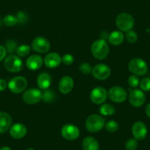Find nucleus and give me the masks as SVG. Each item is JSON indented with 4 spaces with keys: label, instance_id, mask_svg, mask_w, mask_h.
I'll use <instances>...</instances> for the list:
<instances>
[{
    "label": "nucleus",
    "instance_id": "obj_28",
    "mask_svg": "<svg viewBox=\"0 0 150 150\" xmlns=\"http://www.w3.org/2000/svg\"><path fill=\"white\" fill-rule=\"evenodd\" d=\"M119 124L116 121L110 120L108 122H107L105 125V128L107 130L110 132H115L119 129Z\"/></svg>",
    "mask_w": 150,
    "mask_h": 150
},
{
    "label": "nucleus",
    "instance_id": "obj_33",
    "mask_svg": "<svg viewBox=\"0 0 150 150\" xmlns=\"http://www.w3.org/2000/svg\"><path fill=\"white\" fill-rule=\"evenodd\" d=\"M80 71L84 74H88L91 72H92V68L88 63H83L80 66Z\"/></svg>",
    "mask_w": 150,
    "mask_h": 150
},
{
    "label": "nucleus",
    "instance_id": "obj_13",
    "mask_svg": "<svg viewBox=\"0 0 150 150\" xmlns=\"http://www.w3.org/2000/svg\"><path fill=\"white\" fill-rule=\"evenodd\" d=\"M32 49L37 52L46 53L50 50V43L46 38L37 37L32 43Z\"/></svg>",
    "mask_w": 150,
    "mask_h": 150
},
{
    "label": "nucleus",
    "instance_id": "obj_3",
    "mask_svg": "<svg viewBox=\"0 0 150 150\" xmlns=\"http://www.w3.org/2000/svg\"><path fill=\"white\" fill-rule=\"evenodd\" d=\"M105 127V119L96 114L91 115L86 122V127L89 132H97L102 130Z\"/></svg>",
    "mask_w": 150,
    "mask_h": 150
},
{
    "label": "nucleus",
    "instance_id": "obj_23",
    "mask_svg": "<svg viewBox=\"0 0 150 150\" xmlns=\"http://www.w3.org/2000/svg\"><path fill=\"white\" fill-rule=\"evenodd\" d=\"M115 112H116L115 108L110 104L102 105L99 108V112L102 116H111L114 114Z\"/></svg>",
    "mask_w": 150,
    "mask_h": 150
},
{
    "label": "nucleus",
    "instance_id": "obj_18",
    "mask_svg": "<svg viewBox=\"0 0 150 150\" xmlns=\"http://www.w3.org/2000/svg\"><path fill=\"white\" fill-rule=\"evenodd\" d=\"M12 125V118L8 112H0V134L7 132Z\"/></svg>",
    "mask_w": 150,
    "mask_h": 150
},
{
    "label": "nucleus",
    "instance_id": "obj_22",
    "mask_svg": "<svg viewBox=\"0 0 150 150\" xmlns=\"http://www.w3.org/2000/svg\"><path fill=\"white\" fill-rule=\"evenodd\" d=\"M83 150H99V144L93 137H86L83 141Z\"/></svg>",
    "mask_w": 150,
    "mask_h": 150
},
{
    "label": "nucleus",
    "instance_id": "obj_26",
    "mask_svg": "<svg viewBox=\"0 0 150 150\" xmlns=\"http://www.w3.org/2000/svg\"><path fill=\"white\" fill-rule=\"evenodd\" d=\"M5 50H6L7 53L9 54H13L14 52H16V50L18 47H17V43L13 40H8L5 43Z\"/></svg>",
    "mask_w": 150,
    "mask_h": 150
},
{
    "label": "nucleus",
    "instance_id": "obj_8",
    "mask_svg": "<svg viewBox=\"0 0 150 150\" xmlns=\"http://www.w3.org/2000/svg\"><path fill=\"white\" fill-rule=\"evenodd\" d=\"M108 96L112 102L121 103L125 102L127 98V93L120 86H113L109 90Z\"/></svg>",
    "mask_w": 150,
    "mask_h": 150
},
{
    "label": "nucleus",
    "instance_id": "obj_14",
    "mask_svg": "<svg viewBox=\"0 0 150 150\" xmlns=\"http://www.w3.org/2000/svg\"><path fill=\"white\" fill-rule=\"evenodd\" d=\"M147 127L142 122H136L132 127V134L137 141H142L147 135Z\"/></svg>",
    "mask_w": 150,
    "mask_h": 150
},
{
    "label": "nucleus",
    "instance_id": "obj_31",
    "mask_svg": "<svg viewBox=\"0 0 150 150\" xmlns=\"http://www.w3.org/2000/svg\"><path fill=\"white\" fill-rule=\"evenodd\" d=\"M128 84L130 87L133 88L138 87L140 85V80L138 76L135 74L131 75L130 77H129V78H128Z\"/></svg>",
    "mask_w": 150,
    "mask_h": 150
},
{
    "label": "nucleus",
    "instance_id": "obj_34",
    "mask_svg": "<svg viewBox=\"0 0 150 150\" xmlns=\"http://www.w3.org/2000/svg\"><path fill=\"white\" fill-rule=\"evenodd\" d=\"M74 58L70 54H66L62 57V61L63 62L65 65H67V66L71 65L74 63Z\"/></svg>",
    "mask_w": 150,
    "mask_h": 150
},
{
    "label": "nucleus",
    "instance_id": "obj_40",
    "mask_svg": "<svg viewBox=\"0 0 150 150\" xmlns=\"http://www.w3.org/2000/svg\"><path fill=\"white\" fill-rule=\"evenodd\" d=\"M2 24H3V22H2V19L1 18V17H0V28H1V27H2Z\"/></svg>",
    "mask_w": 150,
    "mask_h": 150
},
{
    "label": "nucleus",
    "instance_id": "obj_41",
    "mask_svg": "<svg viewBox=\"0 0 150 150\" xmlns=\"http://www.w3.org/2000/svg\"><path fill=\"white\" fill-rule=\"evenodd\" d=\"M27 150H35L34 149H32V148H29V149H27Z\"/></svg>",
    "mask_w": 150,
    "mask_h": 150
},
{
    "label": "nucleus",
    "instance_id": "obj_10",
    "mask_svg": "<svg viewBox=\"0 0 150 150\" xmlns=\"http://www.w3.org/2000/svg\"><path fill=\"white\" fill-rule=\"evenodd\" d=\"M129 101L131 105L133 107H141L145 103L146 95L142 90L133 89L129 94Z\"/></svg>",
    "mask_w": 150,
    "mask_h": 150
},
{
    "label": "nucleus",
    "instance_id": "obj_17",
    "mask_svg": "<svg viewBox=\"0 0 150 150\" xmlns=\"http://www.w3.org/2000/svg\"><path fill=\"white\" fill-rule=\"evenodd\" d=\"M74 80L70 76H64L61 78L59 83V91L63 94H68L72 91L74 88Z\"/></svg>",
    "mask_w": 150,
    "mask_h": 150
},
{
    "label": "nucleus",
    "instance_id": "obj_36",
    "mask_svg": "<svg viewBox=\"0 0 150 150\" xmlns=\"http://www.w3.org/2000/svg\"><path fill=\"white\" fill-rule=\"evenodd\" d=\"M7 54V51L5 50V47L0 45V62L2 61L5 58Z\"/></svg>",
    "mask_w": 150,
    "mask_h": 150
},
{
    "label": "nucleus",
    "instance_id": "obj_20",
    "mask_svg": "<svg viewBox=\"0 0 150 150\" xmlns=\"http://www.w3.org/2000/svg\"><path fill=\"white\" fill-rule=\"evenodd\" d=\"M37 83L41 89L47 90L50 88L52 83V78L50 74L47 72H42L38 75L37 79Z\"/></svg>",
    "mask_w": 150,
    "mask_h": 150
},
{
    "label": "nucleus",
    "instance_id": "obj_38",
    "mask_svg": "<svg viewBox=\"0 0 150 150\" xmlns=\"http://www.w3.org/2000/svg\"><path fill=\"white\" fill-rule=\"evenodd\" d=\"M145 111H146V114L147 116L150 119V103H149L148 105L146 106Z\"/></svg>",
    "mask_w": 150,
    "mask_h": 150
},
{
    "label": "nucleus",
    "instance_id": "obj_15",
    "mask_svg": "<svg viewBox=\"0 0 150 150\" xmlns=\"http://www.w3.org/2000/svg\"><path fill=\"white\" fill-rule=\"evenodd\" d=\"M62 57L56 52H50L44 58V64L49 69H54L60 65Z\"/></svg>",
    "mask_w": 150,
    "mask_h": 150
},
{
    "label": "nucleus",
    "instance_id": "obj_25",
    "mask_svg": "<svg viewBox=\"0 0 150 150\" xmlns=\"http://www.w3.org/2000/svg\"><path fill=\"white\" fill-rule=\"evenodd\" d=\"M30 50H31V48L30 46L27 45V44H23V45L18 47L16 53L18 57H26L30 54Z\"/></svg>",
    "mask_w": 150,
    "mask_h": 150
},
{
    "label": "nucleus",
    "instance_id": "obj_27",
    "mask_svg": "<svg viewBox=\"0 0 150 150\" xmlns=\"http://www.w3.org/2000/svg\"><path fill=\"white\" fill-rule=\"evenodd\" d=\"M55 99V94H54V91H52V90H45V91L42 93V99L44 102H51L52 101H54V99Z\"/></svg>",
    "mask_w": 150,
    "mask_h": 150
},
{
    "label": "nucleus",
    "instance_id": "obj_16",
    "mask_svg": "<svg viewBox=\"0 0 150 150\" xmlns=\"http://www.w3.org/2000/svg\"><path fill=\"white\" fill-rule=\"evenodd\" d=\"M27 127L23 124H15L10 128V135L15 139H21L24 138L27 134Z\"/></svg>",
    "mask_w": 150,
    "mask_h": 150
},
{
    "label": "nucleus",
    "instance_id": "obj_37",
    "mask_svg": "<svg viewBox=\"0 0 150 150\" xmlns=\"http://www.w3.org/2000/svg\"><path fill=\"white\" fill-rule=\"evenodd\" d=\"M8 87V83H7L6 80H3V79H0V91L5 90Z\"/></svg>",
    "mask_w": 150,
    "mask_h": 150
},
{
    "label": "nucleus",
    "instance_id": "obj_2",
    "mask_svg": "<svg viewBox=\"0 0 150 150\" xmlns=\"http://www.w3.org/2000/svg\"><path fill=\"white\" fill-rule=\"evenodd\" d=\"M129 71L137 76H144L147 73L148 66L146 61L141 58H133L128 63Z\"/></svg>",
    "mask_w": 150,
    "mask_h": 150
},
{
    "label": "nucleus",
    "instance_id": "obj_39",
    "mask_svg": "<svg viewBox=\"0 0 150 150\" xmlns=\"http://www.w3.org/2000/svg\"><path fill=\"white\" fill-rule=\"evenodd\" d=\"M0 150H12V149H11L8 146H3L0 149Z\"/></svg>",
    "mask_w": 150,
    "mask_h": 150
},
{
    "label": "nucleus",
    "instance_id": "obj_35",
    "mask_svg": "<svg viewBox=\"0 0 150 150\" xmlns=\"http://www.w3.org/2000/svg\"><path fill=\"white\" fill-rule=\"evenodd\" d=\"M16 17L18 18V23H20V24H24L25 22H27V19H28L27 16L24 12H22V11H19L17 13Z\"/></svg>",
    "mask_w": 150,
    "mask_h": 150
},
{
    "label": "nucleus",
    "instance_id": "obj_12",
    "mask_svg": "<svg viewBox=\"0 0 150 150\" xmlns=\"http://www.w3.org/2000/svg\"><path fill=\"white\" fill-rule=\"evenodd\" d=\"M107 97H108V92L102 87L95 88L91 92V101L96 105L103 104L106 101Z\"/></svg>",
    "mask_w": 150,
    "mask_h": 150
},
{
    "label": "nucleus",
    "instance_id": "obj_24",
    "mask_svg": "<svg viewBox=\"0 0 150 150\" xmlns=\"http://www.w3.org/2000/svg\"><path fill=\"white\" fill-rule=\"evenodd\" d=\"M2 22L7 27H13L18 23V18L13 15H7L2 19Z\"/></svg>",
    "mask_w": 150,
    "mask_h": 150
},
{
    "label": "nucleus",
    "instance_id": "obj_6",
    "mask_svg": "<svg viewBox=\"0 0 150 150\" xmlns=\"http://www.w3.org/2000/svg\"><path fill=\"white\" fill-rule=\"evenodd\" d=\"M27 80L24 77H15L11 79L8 84V88L13 93H20L27 87Z\"/></svg>",
    "mask_w": 150,
    "mask_h": 150
},
{
    "label": "nucleus",
    "instance_id": "obj_5",
    "mask_svg": "<svg viewBox=\"0 0 150 150\" xmlns=\"http://www.w3.org/2000/svg\"><path fill=\"white\" fill-rule=\"evenodd\" d=\"M4 66L8 71L12 72V73H16L21 70L23 63L21 59L18 56L11 54L5 58Z\"/></svg>",
    "mask_w": 150,
    "mask_h": 150
},
{
    "label": "nucleus",
    "instance_id": "obj_29",
    "mask_svg": "<svg viewBox=\"0 0 150 150\" xmlns=\"http://www.w3.org/2000/svg\"><path fill=\"white\" fill-rule=\"evenodd\" d=\"M126 39L128 42L129 43H135L138 41V35L133 30H129V31L127 32L126 33Z\"/></svg>",
    "mask_w": 150,
    "mask_h": 150
},
{
    "label": "nucleus",
    "instance_id": "obj_21",
    "mask_svg": "<svg viewBox=\"0 0 150 150\" xmlns=\"http://www.w3.org/2000/svg\"><path fill=\"white\" fill-rule=\"evenodd\" d=\"M125 36L121 31H113L108 35V41L113 46L120 45L123 43Z\"/></svg>",
    "mask_w": 150,
    "mask_h": 150
},
{
    "label": "nucleus",
    "instance_id": "obj_32",
    "mask_svg": "<svg viewBox=\"0 0 150 150\" xmlns=\"http://www.w3.org/2000/svg\"><path fill=\"white\" fill-rule=\"evenodd\" d=\"M140 87L143 91H150V77H145L140 82Z\"/></svg>",
    "mask_w": 150,
    "mask_h": 150
},
{
    "label": "nucleus",
    "instance_id": "obj_1",
    "mask_svg": "<svg viewBox=\"0 0 150 150\" xmlns=\"http://www.w3.org/2000/svg\"><path fill=\"white\" fill-rule=\"evenodd\" d=\"M91 50L95 58L104 60L109 54V46L105 40L99 39L93 43Z\"/></svg>",
    "mask_w": 150,
    "mask_h": 150
},
{
    "label": "nucleus",
    "instance_id": "obj_7",
    "mask_svg": "<svg viewBox=\"0 0 150 150\" xmlns=\"http://www.w3.org/2000/svg\"><path fill=\"white\" fill-rule=\"evenodd\" d=\"M42 98V92L37 88H30L26 91L22 95V99L26 104L35 105L39 102Z\"/></svg>",
    "mask_w": 150,
    "mask_h": 150
},
{
    "label": "nucleus",
    "instance_id": "obj_19",
    "mask_svg": "<svg viewBox=\"0 0 150 150\" xmlns=\"http://www.w3.org/2000/svg\"><path fill=\"white\" fill-rule=\"evenodd\" d=\"M43 63H44V61H43V59L41 56L34 54V55H32L30 57H28V59L26 61V65L30 70L35 71L39 69L42 66Z\"/></svg>",
    "mask_w": 150,
    "mask_h": 150
},
{
    "label": "nucleus",
    "instance_id": "obj_11",
    "mask_svg": "<svg viewBox=\"0 0 150 150\" xmlns=\"http://www.w3.org/2000/svg\"><path fill=\"white\" fill-rule=\"evenodd\" d=\"M111 71L108 66L105 64L96 65L92 69V74L96 79L99 80H105L108 79L110 75Z\"/></svg>",
    "mask_w": 150,
    "mask_h": 150
},
{
    "label": "nucleus",
    "instance_id": "obj_9",
    "mask_svg": "<svg viewBox=\"0 0 150 150\" xmlns=\"http://www.w3.org/2000/svg\"><path fill=\"white\" fill-rule=\"evenodd\" d=\"M61 135L68 141H74L80 136V129L75 125L71 124L65 125L61 129Z\"/></svg>",
    "mask_w": 150,
    "mask_h": 150
},
{
    "label": "nucleus",
    "instance_id": "obj_30",
    "mask_svg": "<svg viewBox=\"0 0 150 150\" xmlns=\"http://www.w3.org/2000/svg\"><path fill=\"white\" fill-rule=\"evenodd\" d=\"M138 141L135 138H129L127 140L125 144L127 150H135L138 147Z\"/></svg>",
    "mask_w": 150,
    "mask_h": 150
},
{
    "label": "nucleus",
    "instance_id": "obj_4",
    "mask_svg": "<svg viewBox=\"0 0 150 150\" xmlns=\"http://www.w3.org/2000/svg\"><path fill=\"white\" fill-rule=\"evenodd\" d=\"M135 21L130 14L127 13H123L119 14L116 19V24L118 28L123 32H127L131 30L133 27Z\"/></svg>",
    "mask_w": 150,
    "mask_h": 150
}]
</instances>
